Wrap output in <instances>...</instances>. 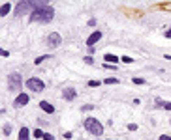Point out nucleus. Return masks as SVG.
I'll return each instance as SVG.
<instances>
[{
    "instance_id": "obj_1",
    "label": "nucleus",
    "mask_w": 171,
    "mask_h": 140,
    "mask_svg": "<svg viewBox=\"0 0 171 140\" xmlns=\"http://www.w3.org/2000/svg\"><path fill=\"white\" fill-rule=\"evenodd\" d=\"M55 17V11H53L51 6H41L36 8L34 11H30V21L32 23H49Z\"/></svg>"
},
{
    "instance_id": "obj_2",
    "label": "nucleus",
    "mask_w": 171,
    "mask_h": 140,
    "mask_svg": "<svg viewBox=\"0 0 171 140\" xmlns=\"http://www.w3.org/2000/svg\"><path fill=\"white\" fill-rule=\"evenodd\" d=\"M83 125H85V129H87L89 133H92V135H96V136L103 133V125H102L98 120H96V118H87Z\"/></svg>"
},
{
    "instance_id": "obj_3",
    "label": "nucleus",
    "mask_w": 171,
    "mask_h": 140,
    "mask_svg": "<svg viewBox=\"0 0 171 140\" xmlns=\"http://www.w3.org/2000/svg\"><path fill=\"white\" fill-rule=\"evenodd\" d=\"M21 86H23L21 75H17V73L8 75V90H9V92H17V90H21Z\"/></svg>"
},
{
    "instance_id": "obj_4",
    "label": "nucleus",
    "mask_w": 171,
    "mask_h": 140,
    "mask_svg": "<svg viewBox=\"0 0 171 140\" xmlns=\"http://www.w3.org/2000/svg\"><path fill=\"white\" fill-rule=\"evenodd\" d=\"M26 88L32 90V92H44L45 84L41 82L40 79H28V80H26Z\"/></svg>"
},
{
    "instance_id": "obj_5",
    "label": "nucleus",
    "mask_w": 171,
    "mask_h": 140,
    "mask_svg": "<svg viewBox=\"0 0 171 140\" xmlns=\"http://www.w3.org/2000/svg\"><path fill=\"white\" fill-rule=\"evenodd\" d=\"M26 11H32V6H30V0H21L15 8V15H23Z\"/></svg>"
},
{
    "instance_id": "obj_6",
    "label": "nucleus",
    "mask_w": 171,
    "mask_h": 140,
    "mask_svg": "<svg viewBox=\"0 0 171 140\" xmlns=\"http://www.w3.org/2000/svg\"><path fill=\"white\" fill-rule=\"evenodd\" d=\"M60 36L57 34V32H53V34H49V37H47V43H49V47H58L60 45Z\"/></svg>"
},
{
    "instance_id": "obj_7",
    "label": "nucleus",
    "mask_w": 171,
    "mask_h": 140,
    "mask_svg": "<svg viewBox=\"0 0 171 140\" xmlns=\"http://www.w3.org/2000/svg\"><path fill=\"white\" fill-rule=\"evenodd\" d=\"M100 39H102V32H100V30H96V32H92V34L89 36V39H87V45H89V47H92L94 43H98Z\"/></svg>"
},
{
    "instance_id": "obj_8",
    "label": "nucleus",
    "mask_w": 171,
    "mask_h": 140,
    "mask_svg": "<svg viewBox=\"0 0 171 140\" xmlns=\"http://www.w3.org/2000/svg\"><path fill=\"white\" fill-rule=\"evenodd\" d=\"M28 103V95L26 93H21V95H17V99L13 101V105L17 106V109H19V106H25Z\"/></svg>"
},
{
    "instance_id": "obj_9",
    "label": "nucleus",
    "mask_w": 171,
    "mask_h": 140,
    "mask_svg": "<svg viewBox=\"0 0 171 140\" xmlns=\"http://www.w3.org/2000/svg\"><path fill=\"white\" fill-rule=\"evenodd\" d=\"M51 0H30V6H32V11H34L36 8H41V6H49Z\"/></svg>"
},
{
    "instance_id": "obj_10",
    "label": "nucleus",
    "mask_w": 171,
    "mask_h": 140,
    "mask_svg": "<svg viewBox=\"0 0 171 140\" xmlns=\"http://www.w3.org/2000/svg\"><path fill=\"white\" fill-rule=\"evenodd\" d=\"M40 109L44 110V112H47V114H53V112H55V106L49 105L47 101H41V103H40Z\"/></svg>"
},
{
    "instance_id": "obj_11",
    "label": "nucleus",
    "mask_w": 171,
    "mask_h": 140,
    "mask_svg": "<svg viewBox=\"0 0 171 140\" xmlns=\"http://www.w3.org/2000/svg\"><path fill=\"white\" fill-rule=\"evenodd\" d=\"M62 95H64V99H68V101H72V99H75V95H77V93H75V90H72V88H68V90H64V93H62Z\"/></svg>"
},
{
    "instance_id": "obj_12",
    "label": "nucleus",
    "mask_w": 171,
    "mask_h": 140,
    "mask_svg": "<svg viewBox=\"0 0 171 140\" xmlns=\"http://www.w3.org/2000/svg\"><path fill=\"white\" fill-rule=\"evenodd\" d=\"M28 136H30V131L26 127H21V131H19V140H28Z\"/></svg>"
},
{
    "instance_id": "obj_13",
    "label": "nucleus",
    "mask_w": 171,
    "mask_h": 140,
    "mask_svg": "<svg viewBox=\"0 0 171 140\" xmlns=\"http://www.w3.org/2000/svg\"><path fill=\"white\" fill-rule=\"evenodd\" d=\"M103 60L107 62V63H117V62H119V58H117L115 54H105V56H103Z\"/></svg>"
},
{
    "instance_id": "obj_14",
    "label": "nucleus",
    "mask_w": 171,
    "mask_h": 140,
    "mask_svg": "<svg viewBox=\"0 0 171 140\" xmlns=\"http://www.w3.org/2000/svg\"><path fill=\"white\" fill-rule=\"evenodd\" d=\"M156 106H162L166 110H171V103L169 101H156Z\"/></svg>"
},
{
    "instance_id": "obj_15",
    "label": "nucleus",
    "mask_w": 171,
    "mask_h": 140,
    "mask_svg": "<svg viewBox=\"0 0 171 140\" xmlns=\"http://www.w3.org/2000/svg\"><path fill=\"white\" fill-rule=\"evenodd\" d=\"M9 9H12V6H9V4H4L2 8H0V15H2V17H6V15L9 13Z\"/></svg>"
},
{
    "instance_id": "obj_16",
    "label": "nucleus",
    "mask_w": 171,
    "mask_h": 140,
    "mask_svg": "<svg viewBox=\"0 0 171 140\" xmlns=\"http://www.w3.org/2000/svg\"><path fill=\"white\" fill-rule=\"evenodd\" d=\"M45 60H49V54H44V56H38L36 60H34V63L38 66V63H41V62H45Z\"/></svg>"
},
{
    "instance_id": "obj_17",
    "label": "nucleus",
    "mask_w": 171,
    "mask_h": 140,
    "mask_svg": "<svg viewBox=\"0 0 171 140\" xmlns=\"http://www.w3.org/2000/svg\"><path fill=\"white\" fill-rule=\"evenodd\" d=\"M34 136H36V138H44V131H40V129H36V131H34Z\"/></svg>"
},
{
    "instance_id": "obj_18",
    "label": "nucleus",
    "mask_w": 171,
    "mask_h": 140,
    "mask_svg": "<svg viewBox=\"0 0 171 140\" xmlns=\"http://www.w3.org/2000/svg\"><path fill=\"white\" fill-rule=\"evenodd\" d=\"M9 133H12V125H4V135H9Z\"/></svg>"
},
{
    "instance_id": "obj_19",
    "label": "nucleus",
    "mask_w": 171,
    "mask_h": 140,
    "mask_svg": "<svg viewBox=\"0 0 171 140\" xmlns=\"http://www.w3.org/2000/svg\"><path fill=\"white\" fill-rule=\"evenodd\" d=\"M89 86H90V88H96V86H100V82H98V80H90Z\"/></svg>"
},
{
    "instance_id": "obj_20",
    "label": "nucleus",
    "mask_w": 171,
    "mask_h": 140,
    "mask_svg": "<svg viewBox=\"0 0 171 140\" xmlns=\"http://www.w3.org/2000/svg\"><path fill=\"white\" fill-rule=\"evenodd\" d=\"M122 62H124V63H132L134 60H132L130 56H122Z\"/></svg>"
},
{
    "instance_id": "obj_21",
    "label": "nucleus",
    "mask_w": 171,
    "mask_h": 140,
    "mask_svg": "<svg viewBox=\"0 0 171 140\" xmlns=\"http://www.w3.org/2000/svg\"><path fill=\"white\" fill-rule=\"evenodd\" d=\"M117 82H119L117 79H105V84H117Z\"/></svg>"
},
{
    "instance_id": "obj_22",
    "label": "nucleus",
    "mask_w": 171,
    "mask_h": 140,
    "mask_svg": "<svg viewBox=\"0 0 171 140\" xmlns=\"http://www.w3.org/2000/svg\"><path fill=\"white\" fill-rule=\"evenodd\" d=\"M44 140H55V138H53V135H49V133H44Z\"/></svg>"
},
{
    "instance_id": "obj_23",
    "label": "nucleus",
    "mask_w": 171,
    "mask_h": 140,
    "mask_svg": "<svg viewBox=\"0 0 171 140\" xmlns=\"http://www.w3.org/2000/svg\"><path fill=\"white\" fill-rule=\"evenodd\" d=\"M83 60H85V63H92V62H94V60H92V58H90V56H85V58H83Z\"/></svg>"
},
{
    "instance_id": "obj_24",
    "label": "nucleus",
    "mask_w": 171,
    "mask_h": 140,
    "mask_svg": "<svg viewBox=\"0 0 171 140\" xmlns=\"http://www.w3.org/2000/svg\"><path fill=\"white\" fill-rule=\"evenodd\" d=\"M128 129H130V131H135L137 125H135V123H130V125H128Z\"/></svg>"
},
{
    "instance_id": "obj_25",
    "label": "nucleus",
    "mask_w": 171,
    "mask_h": 140,
    "mask_svg": "<svg viewBox=\"0 0 171 140\" xmlns=\"http://www.w3.org/2000/svg\"><path fill=\"white\" fill-rule=\"evenodd\" d=\"M134 82H135V84H145V80H143V79H134Z\"/></svg>"
},
{
    "instance_id": "obj_26",
    "label": "nucleus",
    "mask_w": 171,
    "mask_h": 140,
    "mask_svg": "<svg viewBox=\"0 0 171 140\" xmlns=\"http://www.w3.org/2000/svg\"><path fill=\"white\" fill-rule=\"evenodd\" d=\"M160 140H171V136H166L164 135V136H160Z\"/></svg>"
},
{
    "instance_id": "obj_27",
    "label": "nucleus",
    "mask_w": 171,
    "mask_h": 140,
    "mask_svg": "<svg viewBox=\"0 0 171 140\" xmlns=\"http://www.w3.org/2000/svg\"><path fill=\"white\" fill-rule=\"evenodd\" d=\"M166 37H171V30H169V32H166Z\"/></svg>"
}]
</instances>
